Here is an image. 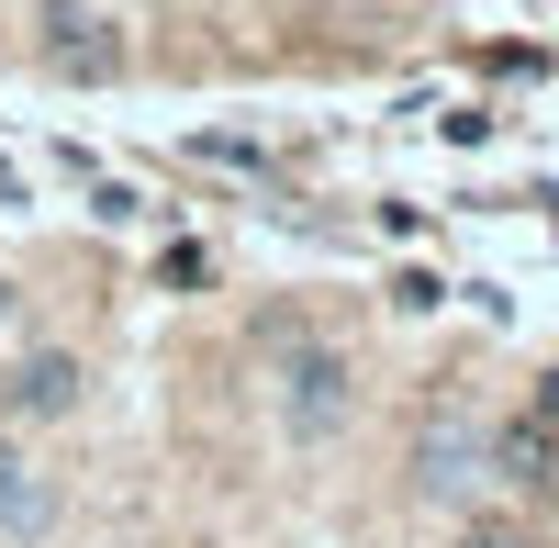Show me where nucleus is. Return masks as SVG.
Segmentation results:
<instances>
[{"label":"nucleus","instance_id":"5","mask_svg":"<svg viewBox=\"0 0 559 548\" xmlns=\"http://www.w3.org/2000/svg\"><path fill=\"white\" fill-rule=\"evenodd\" d=\"M45 515H57V492H45V470L23 460L12 437H0V548H23V537H45Z\"/></svg>","mask_w":559,"mask_h":548},{"label":"nucleus","instance_id":"6","mask_svg":"<svg viewBox=\"0 0 559 548\" xmlns=\"http://www.w3.org/2000/svg\"><path fill=\"white\" fill-rule=\"evenodd\" d=\"M459 548H526V526H471Z\"/></svg>","mask_w":559,"mask_h":548},{"label":"nucleus","instance_id":"3","mask_svg":"<svg viewBox=\"0 0 559 548\" xmlns=\"http://www.w3.org/2000/svg\"><path fill=\"white\" fill-rule=\"evenodd\" d=\"M79 381H90V370H79L68 347H34L23 370L0 381V415H12V426H57V415H79Z\"/></svg>","mask_w":559,"mask_h":548},{"label":"nucleus","instance_id":"1","mask_svg":"<svg viewBox=\"0 0 559 548\" xmlns=\"http://www.w3.org/2000/svg\"><path fill=\"white\" fill-rule=\"evenodd\" d=\"M347 415H358L347 358L313 347V336H292V347H280V426H292L302 448H324V437H347Z\"/></svg>","mask_w":559,"mask_h":548},{"label":"nucleus","instance_id":"7","mask_svg":"<svg viewBox=\"0 0 559 548\" xmlns=\"http://www.w3.org/2000/svg\"><path fill=\"white\" fill-rule=\"evenodd\" d=\"M0 325H12V281H0Z\"/></svg>","mask_w":559,"mask_h":548},{"label":"nucleus","instance_id":"2","mask_svg":"<svg viewBox=\"0 0 559 548\" xmlns=\"http://www.w3.org/2000/svg\"><path fill=\"white\" fill-rule=\"evenodd\" d=\"M34 57L57 79H123V23L90 12V0H45L34 12Z\"/></svg>","mask_w":559,"mask_h":548},{"label":"nucleus","instance_id":"4","mask_svg":"<svg viewBox=\"0 0 559 548\" xmlns=\"http://www.w3.org/2000/svg\"><path fill=\"white\" fill-rule=\"evenodd\" d=\"M481 448H492V437H481L471 415H448V426H426V448H414V481H426V492H471V481H481Z\"/></svg>","mask_w":559,"mask_h":548}]
</instances>
